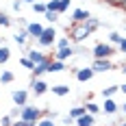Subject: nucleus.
Masks as SVG:
<instances>
[{
    "label": "nucleus",
    "instance_id": "obj_1",
    "mask_svg": "<svg viewBox=\"0 0 126 126\" xmlns=\"http://www.w3.org/2000/svg\"><path fill=\"white\" fill-rule=\"evenodd\" d=\"M94 33H96V31L89 26V22H80V24H70L67 26V37H70V41L76 44V46H80L83 41H87Z\"/></svg>",
    "mask_w": 126,
    "mask_h": 126
},
{
    "label": "nucleus",
    "instance_id": "obj_2",
    "mask_svg": "<svg viewBox=\"0 0 126 126\" xmlns=\"http://www.w3.org/2000/svg\"><path fill=\"white\" fill-rule=\"evenodd\" d=\"M41 117H44V109H39V107H35V104H24V107H22L20 120H26V122H35V124H37Z\"/></svg>",
    "mask_w": 126,
    "mask_h": 126
},
{
    "label": "nucleus",
    "instance_id": "obj_3",
    "mask_svg": "<svg viewBox=\"0 0 126 126\" xmlns=\"http://www.w3.org/2000/svg\"><path fill=\"white\" fill-rule=\"evenodd\" d=\"M115 52H117V48H115L113 44H104V41H100V44L94 46L91 54H94V59H111Z\"/></svg>",
    "mask_w": 126,
    "mask_h": 126
},
{
    "label": "nucleus",
    "instance_id": "obj_4",
    "mask_svg": "<svg viewBox=\"0 0 126 126\" xmlns=\"http://www.w3.org/2000/svg\"><path fill=\"white\" fill-rule=\"evenodd\" d=\"M54 41H57V31H54V26H46L44 33H41V37L37 39L39 48H54Z\"/></svg>",
    "mask_w": 126,
    "mask_h": 126
},
{
    "label": "nucleus",
    "instance_id": "obj_5",
    "mask_svg": "<svg viewBox=\"0 0 126 126\" xmlns=\"http://www.w3.org/2000/svg\"><path fill=\"white\" fill-rule=\"evenodd\" d=\"M46 91H50V85L46 83V80H41V78H31V94L33 96H44Z\"/></svg>",
    "mask_w": 126,
    "mask_h": 126
},
{
    "label": "nucleus",
    "instance_id": "obj_6",
    "mask_svg": "<svg viewBox=\"0 0 126 126\" xmlns=\"http://www.w3.org/2000/svg\"><path fill=\"white\" fill-rule=\"evenodd\" d=\"M91 67H94V72L98 74H104V72H111V70H115V63L111 61V59H94V63H91Z\"/></svg>",
    "mask_w": 126,
    "mask_h": 126
},
{
    "label": "nucleus",
    "instance_id": "obj_7",
    "mask_svg": "<svg viewBox=\"0 0 126 126\" xmlns=\"http://www.w3.org/2000/svg\"><path fill=\"white\" fill-rule=\"evenodd\" d=\"M26 57L31 59V61L35 63H44V61H48V59H52L50 54H46V52L41 50V48H31V50H26Z\"/></svg>",
    "mask_w": 126,
    "mask_h": 126
},
{
    "label": "nucleus",
    "instance_id": "obj_8",
    "mask_svg": "<svg viewBox=\"0 0 126 126\" xmlns=\"http://www.w3.org/2000/svg\"><path fill=\"white\" fill-rule=\"evenodd\" d=\"M76 80L78 83H89L94 76H96V72H94V67L91 65H87V67H76Z\"/></svg>",
    "mask_w": 126,
    "mask_h": 126
},
{
    "label": "nucleus",
    "instance_id": "obj_9",
    "mask_svg": "<svg viewBox=\"0 0 126 126\" xmlns=\"http://www.w3.org/2000/svg\"><path fill=\"white\" fill-rule=\"evenodd\" d=\"M11 100L15 107H24V104H28V91L26 89H13L11 91Z\"/></svg>",
    "mask_w": 126,
    "mask_h": 126
},
{
    "label": "nucleus",
    "instance_id": "obj_10",
    "mask_svg": "<svg viewBox=\"0 0 126 126\" xmlns=\"http://www.w3.org/2000/svg\"><path fill=\"white\" fill-rule=\"evenodd\" d=\"M76 52H74V44H70L67 48H59V50L52 54V59H57V61H67V59H72Z\"/></svg>",
    "mask_w": 126,
    "mask_h": 126
},
{
    "label": "nucleus",
    "instance_id": "obj_11",
    "mask_svg": "<svg viewBox=\"0 0 126 126\" xmlns=\"http://www.w3.org/2000/svg\"><path fill=\"white\" fill-rule=\"evenodd\" d=\"M44 28H46V26H41L39 22H28V24H26V31H28V37H31V39H35V41H37V39L41 37Z\"/></svg>",
    "mask_w": 126,
    "mask_h": 126
},
{
    "label": "nucleus",
    "instance_id": "obj_12",
    "mask_svg": "<svg viewBox=\"0 0 126 126\" xmlns=\"http://www.w3.org/2000/svg\"><path fill=\"white\" fill-rule=\"evenodd\" d=\"M91 17V13L87 9H74L72 11V24H80V22H87Z\"/></svg>",
    "mask_w": 126,
    "mask_h": 126
},
{
    "label": "nucleus",
    "instance_id": "obj_13",
    "mask_svg": "<svg viewBox=\"0 0 126 126\" xmlns=\"http://www.w3.org/2000/svg\"><path fill=\"white\" fill-rule=\"evenodd\" d=\"M100 109H102V113H107V115H115L120 111V107H117V102L113 98H104V104H102Z\"/></svg>",
    "mask_w": 126,
    "mask_h": 126
},
{
    "label": "nucleus",
    "instance_id": "obj_14",
    "mask_svg": "<svg viewBox=\"0 0 126 126\" xmlns=\"http://www.w3.org/2000/svg\"><path fill=\"white\" fill-rule=\"evenodd\" d=\"M74 126H96V115H91V113L80 115V117L74 120Z\"/></svg>",
    "mask_w": 126,
    "mask_h": 126
},
{
    "label": "nucleus",
    "instance_id": "obj_15",
    "mask_svg": "<svg viewBox=\"0 0 126 126\" xmlns=\"http://www.w3.org/2000/svg\"><path fill=\"white\" fill-rule=\"evenodd\" d=\"M50 61H52V59H48V61H44V63H37V65L31 70V74H33L31 78H39L41 74H46V72H48V67H50Z\"/></svg>",
    "mask_w": 126,
    "mask_h": 126
},
{
    "label": "nucleus",
    "instance_id": "obj_16",
    "mask_svg": "<svg viewBox=\"0 0 126 126\" xmlns=\"http://www.w3.org/2000/svg\"><path fill=\"white\" fill-rule=\"evenodd\" d=\"M28 39H31V37H28V31H26V26L13 33V41H15L17 46H26V41H28Z\"/></svg>",
    "mask_w": 126,
    "mask_h": 126
},
{
    "label": "nucleus",
    "instance_id": "obj_17",
    "mask_svg": "<svg viewBox=\"0 0 126 126\" xmlns=\"http://www.w3.org/2000/svg\"><path fill=\"white\" fill-rule=\"evenodd\" d=\"M50 91L59 98H65V96H70V85H52Z\"/></svg>",
    "mask_w": 126,
    "mask_h": 126
},
{
    "label": "nucleus",
    "instance_id": "obj_18",
    "mask_svg": "<svg viewBox=\"0 0 126 126\" xmlns=\"http://www.w3.org/2000/svg\"><path fill=\"white\" fill-rule=\"evenodd\" d=\"M13 80H15V74H13L11 70H4L0 74V85H11Z\"/></svg>",
    "mask_w": 126,
    "mask_h": 126
},
{
    "label": "nucleus",
    "instance_id": "obj_19",
    "mask_svg": "<svg viewBox=\"0 0 126 126\" xmlns=\"http://www.w3.org/2000/svg\"><path fill=\"white\" fill-rule=\"evenodd\" d=\"M63 70H65V61H57V59H52L50 61V67H48V72H54V74H57V72H63Z\"/></svg>",
    "mask_w": 126,
    "mask_h": 126
},
{
    "label": "nucleus",
    "instance_id": "obj_20",
    "mask_svg": "<svg viewBox=\"0 0 126 126\" xmlns=\"http://www.w3.org/2000/svg\"><path fill=\"white\" fill-rule=\"evenodd\" d=\"M117 91H120V85H111V87H104L100 94H102V98H113Z\"/></svg>",
    "mask_w": 126,
    "mask_h": 126
},
{
    "label": "nucleus",
    "instance_id": "obj_21",
    "mask_svg": "<svg viewBox=\"0 0 126 126\" xmlns=\"http://www.w3.org/2000/svg\"><path fill=\"white\" fill-rule=\"evenodd\" d=\"M87 113V109H85V104H76V107H72V109H70V115H72V117H80V115H85Z\"/></svg>",
    "mask_w": 126,
    "mask_h": 126
},
{
    "label": "nucleus",
    "instance_id": "obj_22",
    "mask_svg": "<svg viewBox=\"0 0 126 126\" xmlns=\"http://www.w3.org/2000/svg\"><path fill=\"white\" fill-rule=\"evenodd\" d=\"M9 59H11V50H9V46H0V65H4Z\"/></svg>",
    "mask_w": 126,
    "mask_h": 126
},
{
    "label": "nucleus",
    "instance_id": "obj_23",
    "mask_svg": "<svg viewBox=\"0 0 126 126\" xmlns=\"http://www.w3.org/2000/svg\"><path fill=\"white\" fill-rule=\"evenodd\" d=\"M85 109H87V113H91V115H98V113L102 111V109H100V104H96L94 100L85 102Z\"/></svg>",
    "mask_w": 126,
    "mask_h": 126
},
{
    "label": "nucleus",
    "instance_id": "obj_24",
    "mask_svg": "<svg viewBox=\"0 0 126 126\" xmlns=\"http://www.w3.org/2000/svg\"><path fill=\"white\" fill-rule=\"evenodd\" d=\"M11 24H13V20L9 17V13H7V11H0V26H2V28H9Z\"/></svg>",
    "mask_w": 126,
    "mask_h": 126
},
{
    "label": "nucleus",
    "instance_id": "obj_25",
    "mask_svg": "<svg viewBox=\"0 0 126 126\" xmlns=\"http://www.w3.org/2000/svg\"><path fill=\"white\" fill-rule=\"evenodd\" d=\"M122 39H124L122 33H117V31H111V33H109V44H113V46H117Z\"/></svg>",
    "mask_w": 126,
    "mask_h": 126
},
{
    "label": "nucleus",
    "instance_id": "obj_26",
    "mask_svg": "<svg viewBox=\"0 0 126 126\" xmlns=\"http://www.w3.org/2000/svg\"><path fill=\"white\" fill-rule=\"evenodd\" d=\"M70 7H72V0H59V15L70 11Z\"/></svg>",
    "mask_w": 126,
    "mask_h": 126
},
{
    "label": "nucleus",
    "instance_id": "obj_27",
    "mask_svg": "<svg viewBox=\"0 0 126 126\" xmlns=\"http://www.w3.org/2000/svg\"><path fill=\"white\" fill-rule=\"evenodd\" d=\"M31 7H33V13H41V15L46 13V2H41V0H37V2H33Z\"/></svg>",
    "mask_w": 126,
    "mask_h": 126
},
{
    "label": "nucleus",
    "instance_id": "obj_28",
    "mask_svg": "<svg viewBox=\"0 0 126 126\" xmlns=\"http://www.w3.org/2000/svg\"><path fill=\"white\" fill-rule=\"evenodd\" d=\"M70 44H72V41H70V37L65 35V37H61V39H57V41H54V48H57V50H59V48H67Z\"/></svg>",
    "mask_w": 126,
    "mask_h": 126
},
{
    "label": "nucleus",
    "instance_id": "obj_29",
    "mask_svg": "<svg viewBox=\"0 0 126 126\" xmlns=\"http://www.w3.org/2000/svg\"><path fill=\"white\" fill-rule=\"evenodd\" d=\"M44 17H46L50 24H54V22H59V17H61V15H59L57 11H46V13H44Z\"/></svg>",
    "mask_w": 126,
    "mask_h": 126
},
{
    "label": "nucleus",
    "instance_id": "obj_30",
    "mask_svg": "<svg viewBox=\"0 0 126 126\" xmlns=\"http://www.w3.org/2000/svg\"><path fill=\"white\" fill-rule=\"evenodd\" d=\"M46 11H57L59 13V0H46Z\"/></svg>",
    "mask_w": 126,
    "mask_h": 126
},
{
    "label": "nucleus",
    "instance_id": "obj_31",
    "mask_svg": "<svg viewBox=\"0 0 126 126\" xmlns=\"http://www.w3.org/2000/svg\"><path fill=\"white\" fill-rule=\"evenodd\" d=\"M37 126H57V124L52 122V117H46V115H44V117L37 122Z\"/></svg>",
    "mask_w": 126,
    "mask_h": 126
},
{
    "label": "nucleus",
    "instance_id": "obj_32",
    "mask_svg": "<svg viewBox=\"0 0 126 126\" xmlns=\"http://www.w3.org/2000/svg\"><path fill=\"white\" fill-rule=\"evenodd\" d=\"M11 126H37V124H35V122H26V120H20V117H17V120H13Z\"/></svg>",
    "mask_w": 126,
    "mask_h": 126
},
{
    "label": "nucleus",
    "instance_id": "obj_33",
    "mask_svg": "<svg viewBox=\"0 0 126 126\" xmlns=\"http://www.w3.org/2000/svg\"><path fill=\"white\" fill-rule=\"evenodd\" d=\"M11 124H13V117H11L9 113H7V115H2V117H0V126H11Z\"/></svg>",
    "mask_w": 126,
    "mask_h": 126
},
{
    "label": "nucleus",
    "instance_id": "obj_34",
    "mask_svg": "<svg viewBox=\"0 0 126 126\" xmlns=\"http://www.w3.org/2000/svg\"><path fill=\"white\" fill-rule=\"evenodd\" d=\"M20 63H22V65H24L26 70H33V67H35V63L31 61V59H28V57H22V59H20Z\"/></svg>",
    "mask_w": 126,
    "mask_h": 126
},
{
    "label": "nucleus",
    "instance_id": "obj_35",
    "mask_svg": "<svg viewBox=\"0 0 126 126\" xmlns=\"http://www.w3.org/2000/svg\"><path fill=\"white\" fill-rule=\"evenodd\" d=\"M61 124H63V126H72V124H74V117H72L70 113L63 115V117H61Z\"/></svg>",
    "mask_w": 126,
    "mask_h": 126
},
{
    "label": "nucleus",
    "instance_id": "obj_36",
    "mask_svg": "<svg viewBox=\"0 0 126 126\" xmlns=\"http://www.w3.org/2000/svg\"><path fill=\"white\" fill-rule=\"evenodd\" d=\"M20 113H22V107H13L11 111H9V115H11L13 120H17V117H20Z\"/></svg>",
    "mask_w": 126,
    "mask_h": 126
},
{
    "label": "nucleus",
    "instance_id": "obj_37",
    "mask_svg": "<svg viewBox=\"0 0 126 126\" xmlns=\"http://www.w3.org/2000/svg\"><path fill=\"white\" fill-rule=\"evenodd\" d=\"M117 52H122V54H126V37L117 44Z\"/></svg>",
    "mask_w": 126,
    "mask_h": 126
},
{
    "label": "nucleus",
    "instance_id": "obj_38",
    "mask_svg": "<svg viewBox=\"0 0 126 126\" xmlns=\"http://www.w3.org/2000/svg\"><path fill=\"white\" fill-rule=\"evenodd\" d=\"M22 4H24V2H22V0H13V2H11L13 11H20V9H22Z\"/></svg>",
    "mask_w": 126,
    "mask_h": 126
},
{
    "label": "nucleus",
    "instance_id": "obj_39",
    "mask_svg": "<svg viewBox=\"0 0 126 126\" xmlns=\"http://www.w3.org/2000/svg\"><path fill=\"white\" fill-rule=\"evenodd\" d=\"M107 2H109V4H113V7H120V9H122V4H124L126 0H107Z\"/></svg>",
    "mask_w": 126,
    "mask_h": 126
},
{
    "label": "nucleus",
    "instance_id": "obj_40",
    "mask_svg": "<svg viewBox=\"0 0 126 126\" xmlns=\"http://www.w3.org/2000/svg\"><path fill=\"white\" fill-rule=\"evenodd\" d=\"M120 70H122V74H126V63H122V65H120Z\"/></svg>",
    "mask_w": 126,
    "mask_h": 126
},
{
    "label": "nucleus",
    "instance_id": "obj_41",
    "mask_svg": "<svg viewBox=\"0 0 126 126\" xmlns=\"http://www.w3.org/2000/svg\"><path fill=\"white\" fill-rule=\"evenodd\" d=\"M120 91H122V94H126V83L122 85V87H120Z\"/></svg>",
    "mask_w": 126,
    "mask_h": 126
},
{
    "label": "nucleus",
    "instance_id": "obj_42",
    "mask_svg": "<svg viewBox=\"0 0 126 126\" xmlns=\"http://www.w3.org/2000/svg\"><path fill=\"white\" fill-rule=\"evenodd\" d=\"M22 2H26V4H33V2H37V0H22Z\"/></svg>",
    "mask_w": 126,
    "mask_h": 126
},
{
    "label": "nucleus",
    "instance_id": "obj_43",
    "mask_svg": "<svg viewBox=\"0 0 126 126\" xmlns=\"http://www.w3.org/2000/svg\"><path fill=\"white\" fill-rule=\"evenodd\" d=\"M122 113H126V102H124V104H122Z\"/></svg>",
    "mask_w": 126,
    "mask_h": 126
},
{
    "label": "nucleus",
    "instance_id": "obj_44",
    "mask_svg": "<svg viewBox=\"0 0 126 126\" xmlns=\"http://www.w3.org/2000/svg\"><path fill=\"white\" fill-rule=\"evenodd\" d=\"M122 9H124V11H126V2H124V4H122Z\"/></svg>",
    "mask_w": 126,
    "mask_h": 126
},
{
    "label": "nucleus",
    "instance_id": "obj_45",
    "mask_svg": "<svg viewBox=\"0 0 126 126\" xmlns=\"http://www.w3.org/2000/svg\"><path fill=\"white\" fill-rule=\"evenodd\" d=\"M117 126H126V122H122V124H117Z\"/></svg>",
    "mask_w": 126,
    "mask_h": 126
},
{
    "label": "nucleus",
    "instance_id": "obj_46",
    "mask_svg": "<svg viewBox=\"0 0 126 126\" xmlns=\"http://www.w3.org/2000/svg\"><path fill=\"white\" fill-rule=\"evenodd\" d=\"M124 31H126V26H124Z\"/></svg>",
    "mask_w": 126,
    "mask_h": 126
},
{
    "label": "nucleus",
    "instance_id": "obj_47",
    "mask_svg": "<svg viewBox=\"0 0 126 126\" xmlns=\"http://www.w3.org/2000/svg\"><path fill=\"white\" fill-rule=\"evenodd\" d=\"M111 126H113V124H111Z\"/></svg>",
    "mask_w": 126,
    "mask_h": 126
}]
</instances>
